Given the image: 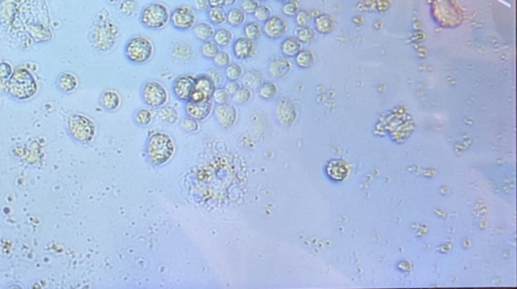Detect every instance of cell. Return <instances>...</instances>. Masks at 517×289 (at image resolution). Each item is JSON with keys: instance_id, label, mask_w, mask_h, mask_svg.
Returning <instances> with one entry per match:
<instances>
[{"instance_id": "obj_54", "label": "cell", "mask_w": 517, "mask_h": 289, "mask_svg": "<svg viewBox=\"0 0 517 289\" xmlns=\"http://www.w3.org/2000/svg\"><path fill=\"white\" fill-rule=\"evenodd\" d=\"M258 1H263V2H267V1H269V0H258Z\"/></svg>"}, {"instance_id": "obj_41", "label": "cell", "mask_w": 517, "mask_h": 289, "mask_svg": "<svg viewBox=\"0 0 517 289\" xmlns=\"http://www.w3.org/2000/svg\"><path fill=\"white\" fill-rule=\"evenodd\" d=\"M229 97H230V95L228 94V92L224 88H217L213 95H212V99L214 100V102L218 105L227 103L229 100Z\"/></svg>"}, {"instance_id": "obj_17", "label": "cell", "mask_w": 517, "mask_h": 289, "mask_svg": "<svg viewBox=\"0 0 517 289\" xmlns=\"http://www.w3.org/2000/svg\"><path fill=\"white\" fill-rule=\"evenodd\" d=\"M291 69L290 63L285 59H275L270 63L269 73L275 79H280L286 76Z\"/></svg>"}, {"instance_id": "obj_16", "label": "cell", "mask_w": 517, "mask_h": 289, "mask_svg": "<svg viewBox=\"0 0 517 289\" xmlns=\"http://www.w3.org/2000/svg\"><path fill=\"white\" fill-rule=\"evenodd\" d=\"M276 114L279 122L283 125L291 124L296 116L292 103L287 99H282L277 103Z\"/></svg>"}, {"instance_id": "obj_7", "label": "cell", "mask_w": 517, "mask_h": 289, "mask_svg": "<svg viewBox=\"0 0 517 289\" xmlns=\"http://www.w3.org/2000/svg\"><path fill=\"white\" fill-rule=\"evenodd\" d=\"M68 130L71 136L81 143L90 142L95 135V125L88 117L72 114L68 119Z\"/></svg>"}, {"instance_id": "obj_13", "label": "cell", "mask_w": 517, "mask_h": 289, "mask_svg": "<svg viewBox=\"0 0 517 289\" xmlns=\"http://www.w3.org/2000/svg\"><path fill=\"white\" fill-rule=\"evenodd\" d=\"M195 79L192 76L184 75L176 79L173 85L174 95L181 101H189L191 93L194 88Z\"/></svg>"}, {"instance_id": "obj_52", "label": "cell", "mask_w": 517, "mask_h": 289, "mask_svg": "<svg viewBox=\"0 0 517 289\" xmlns=\"http://www.w3.org/2000/svg\"><path fill=\"white\" fill-rule=\"evenodd\" d=\"M110 1H111V3H115V2H118L120 0H110Z\"/></svg>"}, {"instance_id": "obj_9", "label": "cell", "mask_w": 517, "mask_h": 289, "mask_svg": "<svg viewBox=\"0 0 517 289\" xmlns=\"http://www.w3.org/2000/svg\"><path fill=\"white\" fill-rule=\"evenodd\" d=\"M217 89V86L212 80L207 75H201L195 79L194 88L190 96L191 102L201 103L208 101L212 98V95Z\"/></svg>"}, {"instance_id": "obj_28", "label": "cell", "mask_w": 517, "mask_h": 289, "mask_svg": "<svg viewBox=\"0 0 517 289\" xmlns=\"http://www.w3.org/2000/svg\"><path fill=\"white\" fill-rule=\"evenodd\" d=\"M192 54V47L186 43H176L172 50L173 57L179 60H189L191 59Z\"/></svg>"}, {"instance_id": "obj_29", "label": "cell", "mask_w": 517, "mask_h": 289, "mask_svg": "<svg viewBox=\"0 0 517 289\" xmlns=\"http://www.w3.org/2000/svg\"><path fill=\"white\" fill-rule=\"evenodd\" d=\"M315 27L319 33L329 34L333 30V19L327 14L319 15L315 18Z\"/></svg>"}, {"instance_id": "obj_31", "label": "cell", "mask_w": 517, "mask_h": 289, "mask_svg": "<svg viewBox=\"0 0 517 289\" xmlns=\"http://www.w3.org/2000/svg\"><path fill=\"white\" fill-rule=\"evenodd\" d=\"M328 173L333 180H342L347 176V168L342 163L334 161L329 165Z\"/></svg>"}, {"instance_id": "obj_43", "label": "cell", "mask_w": 517, "mask_h": 289, "mask_svg": "<svg viewBox=\"0 0 517 289\" xmlns=\"http://www.w3.org/2000/svg\"><path fill=\"white\" fill-rule=\"evenodd\" d=\"M296 23L299 28H305L310 21V14L306 10H300L296 13Z\"/></svg>"}, {"instance_id": "obj_21", "label": "cell", "mask_w": 517, "mask_h": 289, "mask_svg": "<svg viewBox=\"0 0 517 289\" xmlns=\"http://www.w3.org/2000/svg\"><path fill=\"white\" fill-rule=\"evenodd\" d=\"M246 13L240 7H232L226 12V22L233 28L241 27L246 21Z\"/></svg>"}, {"instance_id": "obj_45", "label": "cell", "mask_w": 517, "mask_h": 289, "mask_svg": "<svg viewBox=\"0 0 517 289\" xmlns=\"http://www.w3.org/2000/svg\"><path fill=\"white\" fill-rule=\"evenodd\" d=\"M282 12L286 16H289V17L294 16L298 12V4L296 3L295 1H291V0L287 1L282 7Z\"/></svg>"}, {"instance_id": "obj_23", "label": "cell", "mask_w": 517, "mask_h": 289, "mask_svg": "<svg viewBox=\"0 0 517 289\" xmlns=\"http://www.w3.org/2000/svg\"><path fill=\"white\" fill-rule=\"evenodd\" d=\"M301 44L295 37H287L281 43V51L286 57H295L300 52Z\"/></svg>"}, {"instance_id": "obj_40", "label": "cell", "mask_w": 517, "mask_h": 289, "mask_svg": "<svg viewBox=\"0 0 517 289\" xmlns=\"http://www.w3.org/2000/svg\"><path fill=\"white\" fill-rule=\"evenodd\" d=\"M315 37V33L309 28H300L297 31V39L302 42H309Z\"/></svg>"}, {"instance_id": "obj_44", "label": "cell", "mask_w": 517, "mask_h": 289, "mask_svg": "<svg viewBox=\"0 0 517 289\" xmlns=\"http://www.w3.org/2000/svg\"><path fill=\"white\" fill-rule=\"evenodd\" d=\"M181 126L182 128L184 129L185 131H188V132H195L198 130L199 128V125L197 123V120L191 118V117H186L182 122H181Z\"/></svg>"}, {"instance_id": "obj_34", "label": "cell", "mask_w": 517, "mask_h": 289, "mask_svg": "<svg viewBox=\"0 0 517 289\" xmlns=\"http://www.w3.org/2000/svg\"><path fill=\"white\" fill-rule=\"evenodd\" d=\"M158 117L162 121L173 123L178 119V113L175 109L166 106V107H163L158 111Z\"/></svg>"}, {"instance_id": "obj_19", "label": "cell", "mask_w": 517, "mask_h": 289, "mask_svg": "<svg viewBox=\"0 0 517 289\" xmlns=\"http://www.w3.org/2000/svg\"><path fill=\"white\" fill-rule=\"evenodd\" d=\"M214 27L209 22H200L193 27V34L199 40H210L214 36Z\"/></svg>"}, {"instance_id": "obj_5", "label": "cell", "mask_w": 517, "mask_h": 289, "mask_svg": "<svg viewBox=\"0 0 517 289\" xmlns=\"http://www.w3.org/2000/svg\"><path fill=\"white\" fill-rule=\"evenodd\" d=\"M124 53L130 62L134 64H145L154 55V45L146 36H134L126 42Z\"/></svg>"}, {"instance_id": "obj_24", "label": "cell", "mask_w": 517, "mask_h": 289, "mask_svg": "<svg viewBox=\"0 0 517 289\" xmlns=\"http://www.w3.org/2000/svg\"><path fill=\"white\" fill-rule=\"evenodd\" d=\"M213 41L220 46V47H226L231 44L233 41V35L232 33L227 30V29H220L216 31L214 36H213Z\"/></svg>"}, {"instance_id": "obj_51", "label": "cell", "mask_w": 517, "mask_h": 289, "mask_svg": "<svg viewBox=\"0 0 517 289\" xmlns=\"http://www.w3.org/2000/svg\"><path fill=\"white\" fill-rule=\"evenodd\" d=\"M238 2V0H223L224 6H232Z\"/></svg>"}, {"instance_id": "obj_48", "label": "cell", "mask_w": 517, "mask_h": 289, "mask_svg": "<svg viewBox=\"0 0 517 289\" xmlns=\"http://www.w3.org/2000/svg\"><path fill=\"white\" fill-rule=\"evenodd\" d=\"M193 7L198 11H207L209 2L208 0H193Z\"/></svg>"}, {"instance_id": "obj_3", "label": "cell", "mask_w": 517, "mask_h": 289, "mask_svg": "<svg viewBox=\"0 0 517 289\" xmlns=\"http://www.w3.org/2000/svg\"><path fill=\"white\" fill-rule=\"evenodd\" d=\"M119 36V30L111 19H103L97 22L92 30V43L102 52L111 50Z\"/></svg>"}, {"instance_id": "obj_18", "label": "cell", "mask_w": 517, "mask_h": 289, "mask_svg": "<svg viewBox=\"0 0 517 289\" xmlns=\"http://www.w3.org/2000/svg\"><path fill=\"white\" fill-rule=\"evenodd\" d=\"M58 88L65 93H69L74 91L78 86V80L73 74L63 73L58 77L57 81Z\"/></svg>"}, {"instance_id": "obj_49", "label": "cell", "mask_w": 517, "mask_h": 289, "mask_svg": "<svg viewBox=\"0 0 517 289\" xmlns=\"http://www.w3.org/2000/svg\"><path fill=\"white\" fill-rule=\"evenodd\" d=\"M240 88H241V86H240L239 82H236V81H228L224 87V89L228 92L229 95H233Z\"/></svg>"}, {"instance_id": "obj_15", "label": "cell", "mask_w": 517, "mask_h": 289, "mask_svg": "<svg viewBox=\"0 0 517 289\" xmlns=\"http://www.w3.org/2000/svg\"><path fill=\"white\" fill-rule=\"evenodd\" d=\"M236 116H238L236 109L233 105H230L228 103L218 105V107L216 108L217 120L223 128L231 127L236 120Z\"/></svg>"}, {"instance_id": "obj_2", "label": "cell", "mask_w": 517, "mask_h": 289, "mask_svg": "<svg viewBox=\"0 0 517 289\" xmlns=\"http://www.w3.org/2000/svg\"><path fill=\"white\" fill-rule=\"evenodd\" d=\"M175 151L172 138L165 133H156L150 136L147 144V156L154 165H161L169 161Z\"/></svg>"}, {"instance_id": "obj_33", "label": "cell", "mask_w": 517, "mask_h": 289, "mask_svg": "<svg viewBox=\"0 0 517 289\" xmlns=\"http://www.w3.org/2000/svg\"><path fill=\"white\" fill-rule=\"evenodd\" d=\"M252 98V91L251 89L247 88V87H241L233 95H232V99L234 101V103L239 104V105H244L246 103H248Z\"/></svg>"}, {"instance_id": "obj_4", "label": "cell", "mask_w": 517, "mask_h": 289, "mask_svg": "<svg viewBox=\"0 0 517 289\" xmlns=\"http://www.w3.org/2000/svg\"><path fill=\"white\" fill-rule=\"evenodd\" d=\"M433 15L443 28H456L462 22V12L454 0H434Z\"/></svg>"}, {"instance_id": "obj_30", "label": "cell", "mask_w": 517, "mask_h": 289, "mask_svg": "<svg viewBox=\"0 0 517 289\" xmlns=\"http://www.w3.org/2000/svg\"><path fill=\"white\" fill-rule=\"evenodd\" d=\"M118 10L122 15L132 16L139 10V3L136 0H122L118 6Z\"/></svg>"}, {"instance_id": "obj_11", "label": "cell", "mask_w": 517, "mask_h": 289, "mask_svg": "<svg viewBox=\"0 0 517 289\" xmlns=\"http://www.w3.org/2000/svg\"><path fill=\"white\" fill-rule=\"evenodd\" d=\"M287 32L285 19L278 15L270 16L263 26V34L270 39H278Z\"/></svg>"}, {"instance_id": "obj_35", "label": "cell", "mask_w": 517, "mask_h": 289, "mask_svg": "<svg viewBox=\"0 0 517 289\" xmlns=\"http://www.w3.org/2000/svg\"><path fill=\"white\" fill-rule=\"evenodd\" d=\"M243 74H244L243 67L236 63L229 64L225 70V75L229 81H238L240 78H242Z\"/></svg>"}, {"instance_id": "obj_46", "label": "cell", "mask_w": 517, "mask_h": 289, "mask_svg": "<svg viewBox=\"0 0 517 289\" xmlns=\"http://www.w3.org/2000/svg\"><path fill=\"white\" fill-rule=\"evenodd\" d=\"M12 74V68L8 63H0V81L7 80Z\"/></svg>"}, {"instance_id": "obj_27", "label": "cell", "mask_w": 517, "mask_h": 289, "mask_svg": "<svg viewBox=\"0 0 517 289\" xmlns=\"http://www.w3.org/2000/svg\"><path fill=\"white\" fill-rule=\"evenodd\" d=\"M258 89V95L261 98L265 100H272L277 96L278 93V88L277 86L272 83V82H265L263 83Z\"/></svg>"}, {"instance_id": "obj_10", "label": "cell", "mask_w": 517, "mask_h": 289, "mask_svg": "<svg viewBox=\"0 0 517 289\" xmlns=\"http://www.w3.org/2000/svg\"><path fill=\"white\" fill-rule=\"evenodd\" d=\"M172 26L179 31H188L196 25V13L188 5H180L170 14Z\"/></svg>"}, {"instance_id": "obj_42", "label": "cell", "mask_w": 517, "mask_h": 289, "mask_svg": "<svg viewBox=\"0 0 517 289\" xmlns=\"http://www.w3.org/2000/svg\"><path fill=\"white\" fill-rule=\"evenodd\" d=\"M260 5L258 0H243L241 3V8L246 14H253Z\"/></svg>"}, {"instance_id": "obj_14", "label": "cell", "mask_w": 517, "mask_h": 289, "mask_svg": "<svg viewBox=\"0 0 517 289\" xmlns=\"http://www.w3.org/2000/svg\"><path fill=\"white\" fill-rule=\"evenodd\" d=\"M213 109V103L210 100L201 102V103H195L191 101H187L185 105V111L188 115V117H191L197 121H201L206 119L211 111Z\"/></svg>"}, {"instance_id": "obj_8", "label": "cell", "mask_w": 517, "mask_h": 289, "mask_svg": "<svg viewBox=\"0 0 517 289\" xmlns=\"http://www.w3.org/2000/svg\"><path fill=\"white\" fill-rule=\"evenodd\" d=\"M142 97L144 102L149 107H162L168 102V92L166 88L159 82H148L145 84Z\"/></svg>"}, {"instance_id": "obj_38", "label": "cell", "mask_w": 517, "mask_h": 289, "mask_svg": "<svg viewBox=\"0 0 517 289\" xmlns=\"http://www.w3.org/2000/svg\"><path fill=\"white\" fill-rule=\"evenodd\" d=\"M230 61H231L230 56L225 51H220L213 58L214 65L219 68H226L230 64Z\"/></svg>"}, {"instance_id": "obj_32", "label": "cell", "mask_w": 517, "mask_h": 289, "mask_svg": "<svg viewBox=\"0 0 517 289\" xmlns=\"http://www.w3.org/2000/svg\"><path fill=\"white\" fill-rule=\"evenodd\" d=\"M220 52V46L213 40L203 41L201 45V54L206 59H212Z\"/></svg>"}, {"instance_id": "obj_1", "label": "cell", "mask_w": 517, "mask_h": 289, "mask_svg": "<svg viewBox=\"0 0 517 289\" xmlns=\"http://www.w3.org/2000/svg\"><path fill=\"white\" fill-rule=\"evenodd\" d=\"M6 89L7 93L12 98L16 100H28L37 93V82L32 73L19 68L11 74Z\"/></svg>"}, {"instance_id": "obj_26", "label": "cell", "mask_w": 517, "mask_h": 289, "mask_svg": "<svg viewBox=\"0 0 517 289\" xmlns=\"http://www.w3.org/2000/svg\"><path fill=\"white\" fill-rule=\"evenodd\" d=\"M263 35V27L258 21H250L244 27V36L251 40H258Z\"/></svg>"}, {"instance_id": "obj_22", "label": "cell", "mask_w": 517, "mask_h": 289, "mask_svg": "<svg viewBox=\"0 0 517 289\" xmlns=\"http://www.w3.org/2000/svg\"><path fill=\"white\" fill-rule=\"evenodd\" d=\"M101 105L103 108L107 109L110 111H113L119 107L120 105V97L117 94V92L113 90H107L105 91L100 99Z\"/></svg>"}, {"instance_id": "obj_50", "label": "cell", "mask_w": 517, "mask_h": 289, "mask_svg": "<svg viewBox=\"0 0 517 289\" xmlns=\"http://www.w3.org/2000/svg\"><path fill=\"white\" fill-rule=\"evenodd\" d=\"M209 7H223V0H208Z\"/></svg>"}, {"instance_id": "obj_12", "label": "cell", "mask_w": 517, "mask_h": 289, "mask_svg": "<svg viewBox=\"0 0 517 289\" xmlns=\"http://www.w3.org/2000/svg\"><path fill=\"white\" fill-rule=\"evenodd\" d=\"M257 51V46L254 40H251L247 37H239L233 41L232 52L236 59L239 60H247L252 58Z\"/></svg>"}, {"instance_id": "obj_6", "label": "cell", "mask_w": 517, "mask_h": 289, "mask_svg": "<svg viewBox=\"0 0 517 289\" xmlns=\"http://www.w3.org/2000/svg\"><path fill=\"white\" fill-rule=\"evenodd\" d=\"M140 20L147 29L161 30L170 20L169 8L161 2L150 3L142 10Z\"/></svg>"}, {"instance_id": "obj_25", "label": "cell", "mask_w": 517, "mask_h": 289, "mask_svg": "<svg viewBox=\"0 0 517 289\" xmlns=\"http://www.w3.org/2000/svg\"><path fill=\"white\" fill-rule=\"evenodd\" d=\"M207 16L210 22L216 26H222L226 22V11L223 7H209Z\"/></svg>"}, {"instance_id": "obj_20", "label": "cell", "mask_w": 517, "mask_h": 289, "mask_svg": "<svg viewBox=\"0 0 517 289\" xmlns=\"http://www.w3.org/2000/svg\"><path fill=\"white\" fill-rule=\"evenodd\" d=\"M264 75L258 70H251L243 76L242 82L249 89H258L263 84Z\"/></svg>"}, {"instance_id": "obj_39", "label": "cell", "mask_w": 517, "mask_h": 289, "mask_svg": "<svg viewBox=\"0 0 517 289\" xmlns=\"http://www.w3.org/2000/svg\"><path fill=\"white\" fill-rule=\"evenodd\" d=\"M135 119L139 125H142V126L148 125L152 121V112L147 109H141L137 112Z\"/></svg>"}, {"instance_id": "obj_37", "label": "cell", "mask_w": 517, "mask_h": 289, "mask_svg": "<svg viewBox=\"0 0 517 289\" xmlns=\"http://www.w3.org/2000/svg\"><path fill=\"white\" fill-rule=\"evenodd\" d=\"M253 15L258 22H265L271 16V9L265 4H260Z\"/></svg>"}, {"instance_id": "obj_47", "label": "cell", "mask_w": 517, "mask_h": 289, "mask_svg": "<svg viewBox=\"0 0 517 289\" xmlns=\"http://www.w3.org/2000/svg\"><path fill=\"white\" fill-rule=\"evenodd\" d=\"M206 75H207V76H208V77L212 80V82L214 83V85H216V86H220V85L222 84V73L220 72V71H218L217 69H214V68H213V69H209V70L207 71V73H206Z\"/></svg>"}, {"instance_id": "obj_53", "label": "cell", "mask_w": 517, "mask_h": 289, "mask_svg": "<svg viewBox=\"0 0 517 289\" xmlns=\"http://www.w3.org/2000/svg\"><path fill=\"white\" fill-rule=\"evenodd\" d=\"M277 1H279V2H287L289 0H277Z\"/></svg>"}, {"instance_id": "obj_36", "label": "cell", "mask_w": 517, "mask_h": 289, "mask_svg": "<svg viewBox=\"0 0 517 289\" xmlns=\"http://www.w3.org/2000/svg\"><path fill=\"white\" fill-rule=\"evenodd\" d=\"M313 61L312 54L308 51H300L296 55V63L300 68H308L311 66Z\"/></svg>"}]
</instances>
